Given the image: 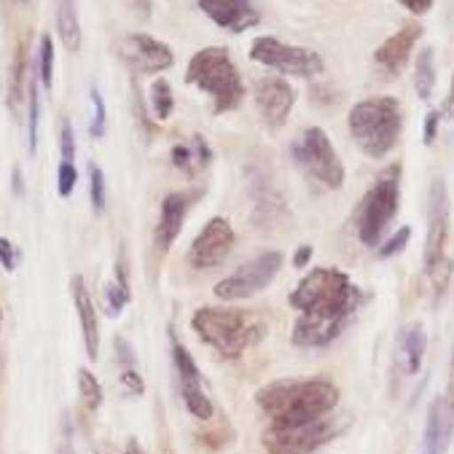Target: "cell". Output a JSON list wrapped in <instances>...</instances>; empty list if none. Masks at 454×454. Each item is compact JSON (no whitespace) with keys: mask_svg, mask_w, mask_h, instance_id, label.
<instances>
[{"mask_svg":"<svg viewBox=\"0 0 454 454\" xmlns=\"http://www.w3.org/2000/svg\"><path fill=\"white\" fill-rule=\"evenodd\" d=\"M200 12L207 14L221 30H229L234 35L261 22V14L253 6V0H200Z\"/></svg>","mask_w":454,"mask_h":454,"instance_id":"ac0fdd59","label":"cell"},{"mask_svg":"<svg viewBox=\"0 0 454 454\" xmlns=\"http://www.w3.org/2000/svg\"><path fill=\"white\" fill-rule=\"evenodd\" d=\"M20 263H22V253H20V247L12 242V239H6V237H0V266H4L6 271H14L20 269Z\"/></svg>","mask_w":454,"mask_h":454,"instance_id":"e575fe53","label":"cell"},{"mask_svg":"<svg viewBox=\"0 0 454 454\" xmlns=\"http://www.w3.org/2000/svg\"><path fill=\"white\" fill-rule=\"evenodd\" d=\"M57 454H75V451H73V443H70V441H62L59 449H57Z\"/></svg>","mask_w":454,"mask_h":454,"instance_id":"bcb514c9","label":"cell"},{"mask_svg":"<svg viewBox=\"0 0 454 454\" xmlns=\"http://www.w3.org/2000/svg\"><path fill=\"white\" fill-rule=\"evenodd\" d=\"M54 22H57V35L67 51L81 49V22H78V6L75 0H57L54 6Z\"/></svg>","mask_w":454,"mask_h":454,"instance_id":"603a6c76","label":"cell"},{"mask_svg":"<svg viewBox=\"0 0 454 454\" xmlns=\"http://www.w3.org/2000/svg\"><path fill=\"white\" fill-rule=\"evenodd\" d=\"M401 210V164L385 169L355 207V231L366 247H380L387 226Z\"/></svg>","mask_w":454,"mask_h":454,"instance_id":"52a82bcc","label":"cell"},{"mask_svg":"<svg viewBox=\"0 0 454 454\" xmlns=\"http://www.w3.org/2000/svg\"><path fill=\"white\" fill-rule=\"evenodd\" d=\"M454 435V414L446 395H435L427 409V422L422 433V454H449Z\"/></svg>","mask_w":454,"mask_h":454,"instance_id":"ffe728a7","label":"cell"},{"mask_svg":"<svg viewBox=\"0 0 454 454\" xmlns=\"http://www.w3.org/2000/svg\"><path fill=\"white\" fill-rule=\"evenodd\" d=\"M78 186V167L75 161H59L57 167V194L62 200H67Z\"/></svg>","mask_w":454,"mask_h":454,"instance_id":"1f68e13d","label":"cell"},{"mask_svg":"<svg viewBox=\"0 0 454 454\" xmlns=\"http://www.w3.org/2000/svg\"><path fill=\"white\" fill-rule=\"evenodd\" d=\"M59 153H62V161H75V135H73L70 121H62V129H59Z\"/></svg>","mask_w":454,"mask_h":454,"instance_id":"d590c367","label":"cell"},{"mask_svg":"<svg viewBox=\"0 0 454 454\" xmlns=\"http://www.w3.org/2000/svg\"><path fill=\"white\" fill-rule=\"evenodd\" d=\"M414 92L422 103H427L435 92V51H433V46H425L414 62Z\"/></svg>","mask_w":454,"mask_h":454,"instance_id":"d4e9b609","label":"cell"},{"mask_svg":"<svg viewBox=\"0 0 454 454\" xmlns=\"http://www.w3.org/2000/svg\"><path fill=\"white\" fill-rule=\"evenodd\" d=\"M169 156H172V164L186 177H194L197 172H202V169H207L213 164V148L202 135H194L189 143L172 145Z\"/></svg>","mask_w":454,"mask_h":454,"instance_id":"7402d4cb","label":"cell"},{"mask_svg":"<svg viewBox=\"0 0 454 454\" xmlns=\"http://www.w3.org/2000/svg\"><path fill=\"white\" fill-rule=\"evenodd\" d=\"M449 213H451V202H449L446 180L441 175H435L430 180V192H427V237H425V255H422V269L433 286L435 299L446 296L451 269H454L451 258L446 255Z\"/></svg>","mask_w":454,"mask_h":454,"instance_id":"8992f818","label":"cell"},{"mask_svg":"<svg viewBox=\"0 0 454 454\" xmlns=\"http://www.w3.org/2000/svg\"><path fill=\"white\" fill-rule=\"evenodd\" d=\"M148 98H151V108H153L156 121H167L172 116V111H175V92H172L169 81L167 78H156L151 83Z\"/></svg>","mask_w":454,"mask_h":454,"instance_id":"4316f807","label":"cell"},{"mask_svg":"<svg viewBox=\"0 0 454 454\" xmlns=\"http://www.w3.org/2000/svg\"><path fill=\"white\" fill-rule=\"evenodd\" d=\"M38 127H41V81L38 70L33 65V73L27 78V151H38Z\"/></svg>","mask_w":454,"mask_h":454,"instance_id":"484cf974","label":"cell"},{"mask_svg":"<svg viewBox=\"0 0 454 454\" xmlns=\"http://www.w3.org/2000/svg\"><path fill=\"white\" fill-rule=\"evenodd\" d=\"M70 299H73V307H75V315H78V323L83 331L86 355H89V360H98L100 357V315L95 309L92 294H89L81 275L70 278Z\"/></svg>","mask_w":454,"mask_h":454,"instance_id":"d6986e66","label":"cell"},{"mask_svg":"<svg viewBox=\"0 0 454 454\" xmlns=\"http://www.w3.org/2000/svg\"><path fill=\"white\" fill-rule=\"evenodd\" d=\"M398 4H401L406 12H411V14L422 17V14H427V12L433 9L435 0H398Z\"/></svg>","mask_w":454,"mask_h":454,"instance_id":"60d3db41","label":"cell"},{"mask_svg":"<svg viewBox=\"0 0 454 454\" xmlns=\"http://www.w3.org/2000/svg\"><path fill=\"white\" fill-rule=\"evenodd\" d=\"M255 403L271 425H301L328 417L339 406V387L328 377L278 380L255 393Z\"/></svg>","mask_w":454,"mask_h":454,"instance_id":"7a4b0ae2","label":"cell"},{"mask_svg":"<svg viewBox=\"0 0 454 454\" xmlns=\"http://www.w3.org/2000/svg\"><path fill=\"white\" fill-rule=\"evenodd\" d=\"M89 100H92V121H89V137L100 140L106 135V127H108V111H106V100H103L98 86L89 89Z\"/></svg>","mask_w":454,"mask_h":454,"instance_id":"f546056e","label":"cell"},{"mask_svg":"<svg viewBox=\"0 0 454 454\" xmlns=\"http://www.w3.org/2000/svg\"><path fill=\"white\" fill-rule=\"evenodd\" d=\"M186 83L197 86L200 92L210 95L213 100V114L223 116L237 111L245 98H247V86L234 65L229 49L223 46H205L200 49L186 67Z\"/></svg>","mask_w":454,"mask_h":454,"instance_id":"3957f363","label":"cell"},{"mask_svg":"<svg viewBox=\"0 0 454 454\" xmlns=\"http://www.w3.org/2000/svg\"><path fill=\"white\" fill-rule=\"evenodd\" d=\"M119 57L132 70V75H159L175 65L172 46L145 33L124 35L119 41Z\"/></svg>","mask_w":454,"mask_h":454,"instance_id":"7c38bea8","label":"cell"},{"mask_svg":"<svg viewBox=\"0 0 454 454\" xmlns=\"http://www.w3.org/2000/svg\"><path fill=\"white\" fill-rule=\"evenodd\" d=\"M339 425L331 417L301 422V425H266L261 433V443L266 454H312L325 446L333 435H339Z\"/></svg>","mask_w":454,"mask_h":454,"instance_id":"8fae6325","label":"cell"},{"mask_svg":"<svg viewBox=\"0 0 454 454\" xmlns=\"http://www.w3.org/2000/svg\"><path fill=\"white\" fill-rule=\"evenodd\" d=\"M12 189H14V197H25V175H22V167L17 164L14 172H12Z\"/></svg>","mask_w":454,"mask_h":454,"instance_id":"ee69618b","label":"cell"},{"mask_svg":"<svg viewBox=\"0 0 454 454\" xmlns=\"http://www.w3.org/2000/svg\"><path fill=\"white\" fill-rule=\"evenodd\" d=\"M78 393H81V401L86 403V409H100L103 406V387H100V380L89 372V369H78Z\"/></svg>","mask_w":454,"mask_h":454,"instance_id":"f1b7e54d","label":"cell"},{"mask_svg":"<svg viewBox=\"0 0 454 454\" xmlns=\"http://www.w3.org/2000/svg\"><path fill=\"white\" fill-rule=\"evenodd\" d=\"M294 106H296V92L286 78L269 75L255 83V108L271 132H278L288 124Z\"/></svg>","mask_w":454,"mask_h":454,"instance_id":"2e32d148","label":"cell"},{"mask_svg":"<svg viewBox=\"0 0 454 454\" xmlns=\"http://www.w3.org/2000/svg\"><path fill=\"white\" fill-rule=\"evenodd\" d=\"M441 121H443L441 111H430V114L425 116V121H422V143H425V145H433V143H435Z\"/></svg>","mask_w":454,"mask_h":454,"instance_id":"74e56055","label":"cell"},{"mask_svg":"<svg viewBox=\"0 0 454 454\" xmlns=\"http://www.w3.org/2000/svg\"><path fill=\"white\" fill-rule=\"evenodd\" d=\"M205 197V189H186V192H172L161 200L159 207V221L153 229V245L159 253H167L175 239L180 237V229H184L192 207Z\"/></svg>","mask_w":454,"mask_h":454,"instance_id":"5bb4252c","label":"cell"},{"mask_svg":"<svg viewBox=\"0 0 454 454\" xmlns=\"http://www.w3.org/2000/svg\"><path fill=\"white\" fill-rule=\"evenodd\" d=\"M25 75H27V51H25V41H20L14 51V62H12V78H9V111L12 114H17L22 108V100L27 98Z\"/></svg>","mask_w":454,"mask_h":454,"instance_id":"cb8c5ba5","label":"cell"},{"mask_svg":"<svg viewBox=\"0 0 454 454\" xmlns=\"http://www.w3.org/2000/svg\"><path fill=\"white\" fill-rule=\"evenodd\" d=\"M312 255H315V247L312 245H299V250L294 253V266L296 269H307L309 261H312Z\"/></svg>","mask_w":454,"mask_h":454,"instance_id":"b9f144b4","label":"cell"},{"mask_svg":"<svg viewBox=\"0 0 454 454\" xmlns=\"http://www.w3.org/2000/svg\"><path fill=\"white\" fill-rule=\"evenodd\" d=\"M132 301V291H127V288H121L116 280H111V283H106V304H108V312L116 317V315H121L124 309H127V304Z\"/></svg>","mask_w":454,"mask_h":454,"instance_id":"d6a6232c","label":"cell"},{"mask_svg":"<svg viewBox=\"0 0 454 454\" xmlns=\"http://www.w3.org/2000/svg\"><path fill=\"white\" fill-rule=\"evenodd\" d=\"M114 349H116V357L124 363L127 369H135V363H137V355H135V349H132V344L124 339V336H116L114 339Z\"/></svg>","mask_w":454,"mask_h":454,"instance_id":"f35d334b","label":"cell"},{"mask_svg":"<svg viewBox=\"0 0 454 454\" xmlns=\"http://www.w3.org/2000/svg\"><path fill=\"white\" fill-rule=\"evenodd\" d=\"M234 247V229L226 218L215 215L210 218L202 231L194 237L192 250H189V263L194 269H213L221 266Z\"/></svg>","mask_w":454,"mask_h":454,"instance_id":"9a60e30c","label":"cell"},{"mask_svg":"<svg viewBox=\"0 0 454 454\" xmlns=\"http://www.w3.org/2000/svg\"><path fill=\"white\" fill-rule=\"evenodd\" d=\"M360 299L363 291L349 280L347 271L315 266L288 296V304L301 312L291 341L301 349L328 347L357 315Z\"/></svg>","mask_w":454,"mask_h":454,"instance_id":"6da1fadb","label":"cell"},{"mask_svg":"<svg viewBox=\"0 0 454 454\" xmlns=\"http://www.w3.org/2000/svg\"><path fill=\"white\" fill-rule=\"evenodd\" d=\"M422 38V25L419 22H406L398 33H393L377 51H374V62L377 67L387 75L395 78L403 73V67L409 65V57L414 51V46Z\"/></svg>","mask_w":454,"mask_h":454,"instance_id":"e0dca14e","label":"cell"},{"mask_svg":"<svg viewBox=\"0 0 454 454\" xmlns=\"http://www.w3.org/2000/svg\"><path fill=\"white\" fill-rule=\"evenodd\" d=\"M119 380H121V387H127L129 395H143L145 393V382L135 369H124Z\"/></svg>","mask_w":454,"mask_h":454,"instance_id":"ab89813d","label":"cell"},{"mask_svg":"<svg viewBox=\"0 0 454 454\" xmlns=\"http://www.w3.org/2000/svg\"><path fill=\"white\" fill-rule=\"evenodd\" d=\"M132 111H135V121H137L145 132H151L153 127H151V121H148V116H145L143 95H140V86H137V81H135V78H132Z\"/></svg>","mask_w":454,"mask_h":454,"instance_id":"8d00e7d4","label":"cell"},{"mask_svg":"<svg viewBox=\"0 0 454 454\" xmlns=\"http://www.w3.org/2000/svg\"><path fill=\"white\" fill-rule=\"evenodd\" d=\"M250 59L278 70L283 75H294V78H315L325 70V62L315 49L283 43L275 35L255 38L250 43Z\"/></svg>","mask_w":454,"mask_h":454,"instance_id":"30bf717a","label":"cell"},{"mask_svg":"<svg viewBox=\"0 0 454 454\" xmlns=\"http://www.w3.org/2000/svg\"><path fill=\"white\" fill-rule=\"evenodd\" d=\"M172 360H175V369H177L180 395H184V401H186V409H189L197 419L210 422L213 414H215V409H213L210 395H207L205 387H202V372H200V366L194 363L192 352H189L184 344H180L175 336H172Z\"/></svg>","mask_w":454,"mask_h":454,"instance_id":"4fadbf2b","label":"cell"},{"mask_svg":"<svg viewBox=\"0 0 454 454\" xmlns=\"http://www.w3.org/2000/svg\"><path fill=\"white\" fill-rule=\"evenodd\" d=\"M35 70H38V81L43 89H51L54 83V41L51 35H43L41 38V46H38V54H35Z\"/></svg>","mask_w":454,"mask_h":454,"instance_id":"83f0119b","label":"cell"},{"mask_svg":"<svg viewBox=\"0 0 454 454\" xmlns=\"http://www.w3.org/2000/svg\"><path fill=\"white\" fill-rule=\"evenodd\" d=\"M283 269V253L280 250H263L255 258L245 261L242 266H237L229 278H223L221 283H215L213 294L221 301H245L258 296L263 288H269L275 283V278Z\"/></svg>","mask_w":454,"mask_h":454,"instance_id":"9c48e42d","label":"cell"},{"mask_svg":"<svg viewBox=\"0 0 454 454\" xmlns=\"http://www.w3.org/2000/svg\"><path fill=\"white\" fill-rule=\"evenodd\" d=\"M347 129L369 159H385L403 135V108L395 98L360 100L347 114Z\"/></svg>","mask_w":454,"mask_h":454,"instance_id":"277c9868","label":"cell"},{"mask_svg":"<svg viewBox=\"0 0 454 454\" xmlns=\"http://www.w3.org/2000/svg\"><path fill=\"white\" fill-rule=\"evenodd\" d=\"M106 192H108L106 189V172L98 164H89V202H92V210L98 215L106 210V200H108Z\"/></svg>","mask_w":454,"mask_h":454,"instance_id":"4dcf8cb0","label":"cell"},{"mask_svg":"<svg viewBox=\"0 0 454 454\" xmlns=\"http://www.w3.org/2000/svg\"><path fill=\"white\" fill-rule=\"evenodd\" d=\"M0 325H4V309H0Z\"/></svg>","mask_w":454,"mask_h":454,"instance_id":"7dc6e473","label":"cell"},{"mask_svg":"<svg viewBox=\"0 0 454 454\" xmlns=\"http://www.w3.org/2000/svg\"><path fill=\"white\" fill-rule=\"evenodd\" d=\"M409 239H411V226H401L398 231H393V237L390 239H385L382 245H380V258H393V255H398V253H403L406 247H409Z\"/></svg>","mask_w":454,"mask_h":454,"instance_id":"836d02e7","label":"cell"},{"mask_svg":"<svg viewBox=\"0 0 454 454\" xmlns=\"http://www.w3.org/2000/svg\"><path fill=\"white\" fill-rule=\"evenodd\" d=\"M427 352V331L422 323H409L401 336H398V349H395V369L401 377H417L422 372Z\"/></svg>","mask_w":454,"mask_h":454,"instance_id":"44dd1931","label":"cell"},{"mask_svg":"<svg viewBox=\"0 0 454 454\" xmlns=\"http://www.w3.org/2000/svg\"><path fill=\"white\" fill-rule=\"evenodd\" d=\"M192 328L226 360H237L266 333V325L258 317L234 307H200L192 317Z\"/></svg>","mask_w":454,"mask_h":454,"instance_id":"5b68a950","label":"cell"},{"mask_svg":"<svg viewBox=\"0 0 454 454\" xmlns=\"http://www.w3.org/2000/svg\"><path fill=\"white\" fill-rule=\"evenodd\" d=\"M441 116L454 121V70H451V83H449V95L443 100V108H441Z\"/></svg>","mask_w":454,"mask_h":454,"instance_id":"7bdbcfd3","label":"cell"},{"mask_svg":"<svg viewBox=\"0 0 454 454\" xmlns=\"http://www.w3.org/2000/svg\"><path fill=\"white\" fill-rule=\"evenodd\" d=\"M296 164L312 177L317 184H323L325 189L331 192H339L347 180V172H344V164L328 137V132L323 127H307L301 132V137L294 143L291 148Z\"/></svg>","mask_w":454,"mask_h":454,"instance_id":"ba28073f","label":"cell"},{"mask_svg":"<svg viewBox=\"0 0 454 454\" xmlns=\"http://www.w3.org/2000/svg\"><path fill=\"white\" fill-rule=\"evenodd\" d=\"M446 401L454 414V347H451V363H449V387H446Z\"/></svg>","mask_w":454,"mask_h":454,"instance_id":"f6af8a7d","label":"cell"}]
</instances>
